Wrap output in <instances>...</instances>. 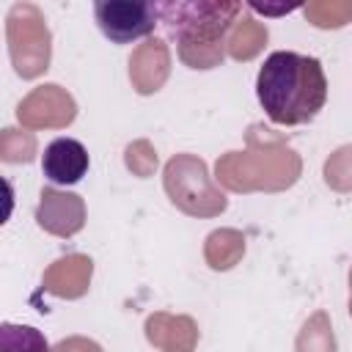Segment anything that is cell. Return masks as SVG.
<instances>
[{"label": "cell", "instance_id": "cell-3", "mask_svg": "<svg viewBox=\"0 0 352 352\" xmlns=\"http://www.w3.org/2000/svg\"><path fill=\"white\" fill-rule=\"evenodd\" d=\"M41 173L50 184L72 187L88 173V151L74 138H55L41 154Z\"/></svg>", "mask_w": 352, "mask_h": 352}, {"label": "cell", "instance_id": "cell-1", "mask_svg": "<svg viewBox=\"0 0 352 352\" xmlns=\"http://www.w3.org/2000/svg\"><path fill=\"white\" fill-rule=\"evenodd\" d=\"M256 96L272 124H308L327 102V77L322 60L292 50L264 58L256 74Z\"/></svg>", "mask_w": 352, "mask_h": 352}, {"label": "cell", "instance_id": "cell-2", "mask_svg": "<svg viewBox=\"0 0 352 352\" xmlns=\"http://www.w3.org/2000/svg\"><path fill=\"white\" fill-rule=\"evenodd\" d=\"M160 8L146 0H99L94 3V19L104 38L113 44H132L154 33Z\"/></svg>", "mask_w": 352, "mask_h": 352}, {"label": "cell", "instance_id": "cell-4", "mask_svg": "<svg viewBox=\"0 0 352 352\" xmlns=\"http://www.w3.org/2000/svg\"><path fill=\"white\" fill-rule=\"evenodd\" d=\"M250 8L258 11V14H289V11H294L297 6H278V8H275V6H267V3H264V6H261V3H250Z\"/></svg>", "mask_w": 352, "mask_h": 352}]
</instances>
